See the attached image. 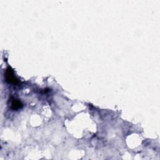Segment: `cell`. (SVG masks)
I'll list each match as a JSON object with an SVG mask.
<instances>
[{
    "instance_id": "obj_2",
    "label": "cell",
    "mask_w": 160,
    "mask_h": 160,
    "mask_svg": "<svg viewBox=\"0 0 160 160\" xmlns=\"http://www.w3.org/2000/svg\"><path fill=\"white\" fill-rule=\"evenodd\" d=\"M11 107L13 109L16 110L22 107V103L16 99H13V101H11Z\"/></svg>"
},
{
    "instance_id": "obj_1",
    "label": "cell",
    "mask_w": 160,
    "mask_h": 160,
    "mask_svg": "<svg viewBox=\"0 0 160 160\" xmlns=\"http://www.w3.org/2000/svg\"><path fill=\"white\" fill-rule=\"evenodd\" d=\"M6 81L10 83H14L16 84L18 83V80L14 77L13 76V72L12 70L10 68H8L6 71Z\"/></svg>"
}]
</instances>
